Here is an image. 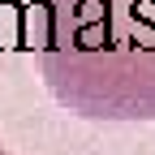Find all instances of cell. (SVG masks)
<instances>
[{
	"label": "cell",
	"instance_id": "6da1fadb",
	"mask_svg": "<svg viewBox=\"0 0 155 155\" xmlns=\"http://www.w3.org/2000/svg\"><path fill=\"white\" fill-rule=\"evenodd\" d=\"M39 69L82 121H155V0H43Z\"/></svg>",
	"mask_w": 155,
	"mask_h": 155
},
{
	"label": "cell",
	"instance_id": "7a4b0ae2",
	"mask_svg": "<svg viewBox=\"0 0 155 155\" xmlns=\"http://www.w3.org/2000/svg\"><path fill=\"white\" fill-rule=\"evenodd\" d=\"M0 155H13V151H9V147H0Z\"/></svg>",
	"mask_w": 155,
	"mask_h": 155
}]
</instances>
